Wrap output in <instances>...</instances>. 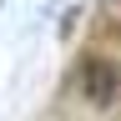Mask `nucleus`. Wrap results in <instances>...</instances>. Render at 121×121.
I'll return each instance as SVG.
<instances>
[{
  "mask_svg": "<svg viewBox=\"0 0 121 121\" xmlns=\"http://www.w3.org/2000/svg\"><path fill=\"white\" fill-rule=\"evenodd\" d=\"M76 96L91 111H116L121 106V60H111V56H81V66H76Z\"/></svg>",
  "mask_w": 121,
  "mask_h": 121,
  "instance_id": "1",
  "label": "nucleus"
},
{
  "mask_svg": "<svg viewBox=\"0 0 121 121\" xmlns=\"http://www.w3.org/2000/svg\"><path fill=\"white\" fill-rule=\"evenodd\" d=\"M101 30L111 40H121V0H101Z\"/></svg>",
  "mask_w": 121,
  "mask_h": 121,
  "instance_id": "2",
  "label": "nucleus"
}]
</instances>
